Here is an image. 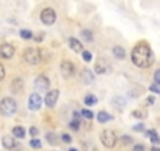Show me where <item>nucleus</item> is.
Listing matches in <instances>:
<instances>
[{
	"mask_svg": "<svg viewBox=\"0 0 160 151\" xmlns=\"http://www.w3.org/2000/svg\"><path fill=\"white\" fill-rule=\"evenodd\" d=\"M130 57H132V63L141 69H146L154 63V54L151 50V46L146 43H138L137 46H133Z\"/></svg>",
	"mask_w": 160,
	"mask_h": 151,
	"instance_id": "f257e3e1",
	"label": "nucleus"
},
{
	"mask_svg": "<svg viewBox=\"0 0 160 151\" xmlns=\"http://www.w3.org/2000/svg\"><path fill=\"white\" fill-rule=\"evenodd\" d=\"M18 110V102L13 98H3L0 101V113L3 117H13Z\"/></svg>",
	"mask_w": 160,
	"mask_h": 151,
	"instance_id": "f03ea898",
	"label": "nucleus"
},
{
	"mask_svg": "<svg viewBox=\"0 0 160 151\" xmlns=\"http://www.w3.org/2000/svg\"><path fill=\"white\" fill-rule=\"evenodd\" d=\"M24 60H25L28 65H33V66L39 65L41 60H42V57H41V50L36 49V47H27L25 52H24Z\"/></svg>",
	"mask_w": 160,
	"mask_h": 151,
	"instance_id": "7ed1b4c3",
	"label": "nucleus"
},
{
	"mask_svg": "<svg viewBox=\"0 0 160 151\" xmlns=\"http://www.w3.org/2000/svg\"><path fill=\"white\" fill-rule=\"evenodd\" d=\"M101 142H102V145L105 146V148H113L115 145H116V142H118V137H116V134H115V131H112V129H104L102 132H101Z\"/></svg>",
	"mask_w": 160,
	"mask_h": 151,
	"instance_id": "20e7f679",
	"label": "nucleus"
},
{
	"mask_svg": "<svg viewBox=\"0 0 160 151\" xmlns=\"http://www.w3.org/2000/svg\"><path fill=\"white\" fill-rule=\"evenodd\" d=\"M39 19H41V22L44 24V25H53L55 24V21H57V13H55V10H52V8H44L42 11H41V14H39Z\"/></svg>",
	"mask_w": 160,
	"mask_h": 151,
	"instance_id": "39448f33",
	"label": "nucleus"
},
{
	"mask_svg": "<svg viewBox=\"0 0 160 151\" xmlns=\"http://www.w3.org/2000/svg\"><path fill=\"white\" fill-rule=\"evenodd\" d=\"M94 71H96V74H107L112 71V66L104 57H99L94 63Z\"/></svg>",
	"mask_w": 160,
	"mask_h": 151,
	"instance_id": "423d86ee",
	"label": "nucleus"
},
{
	"mask_svg": "<svg viewBox=\"0 0 160 151\" xmlns=\"http://www.w3.org/2000/svg\"><path fill=\"white\" fill-rule=\"evenodd\" d=\"M2 145L8 151H21V145H18L16 143V138H13L10 135H3L2 137Z\"/></svg>",
	"mask_w": 160,
	"mask_h": 151,
	"instance_id": "0eeeda50",
	"label": "nucleus"
},
{
	"mask_svg": "<svg viewBox=\"0 0 160 151\" xmlns=\"http://www.w3.org/2000/svg\"><path fill=\"white\" fill-rule=\"evenodd\" d=\"M60 71H61V74H63L64 79H69V77H72V76H74L75 68H74V65H72L71 61L64 60V61H61V65H60Z\"/></svg>",
	"mask_w": 160,
	"mask_h": 151,
	"instance_id": "6e6552de",
	"label": "nucleus"
},
{
	"mask_svg": "<svg viewBox=\"0 0 160 151\" xmlns=\"http://www.w3.org/2000/svg\"><path fill=\"white\" fill-rule=\"evenodd\" d=\"M58 96H60V91H58V90H49V91L46 93L44 104H46L49 109L55 107V104H57V101H58Z\"/></svg>",
	"mask_w": 160,
	"mask_h": 151,
	"instance_id": "1a4fd4ad",
	"label": "nucleus"
},
{
	"mask_svg": "<svg viewBox=\"0 0 160 151\" xmlns=\"http://www.w3.org/2000/svg\"><path fill=\"white\" fill-rule=\"evenodd\" d=\"M33 85H35V88H36V90H39V91H44V90L47 91V88H49V85H50V81L46 77V76L39 74L38 77L35 79Z\"/></svg>",
	"mask_w": 160,
	"mask_h": 151,
	"instance_id": "9d476101",
	"label": "nucleus"
},
{
	"mask_svg": "<svg viewBox=\"0 0 160 151\" xmlns=\"http://www.w3.org/2000/svg\"><path fill=\"white\" fill-rule=\"evenodd\" d=\"M14 46L10 44V43H3V44H0V57L2 58H11L14 55Z\"/></svg>",
	"mask_w": 160,
	"mask_h": 151,
	"instance_id": "9b49d317",
	"label": "nucleus"
},
{
	"mask_svg": "<svg viewBox=\"0 0 160 151\" xmlns=\"http://www.w3.org/2000/svg\"><path fill=\"white\" fill-rule=\"evenodd\" d=\"M41 104H42L41 96H39L38 93H32L30 98H28V109H30V110H39Z\"/></svg>",
	"mask_w": 160,
	"mask_h": 151,
	"instance_id": "f8f14e48",
	"label": "nucleus"
},
{
	"mask_svg": "<svg viewBox=\"0 0 160 151\" xmlns=\"http://www.w3.org/2000/svg\"><path fill=\"white\" fill-rule=\"evenodd\" d=\"M80 81H82L85 85L94 82V74H93V71L88 69V68H83L82 71H80Z\"/></svg>",
	"mask_w": 160,
	"mask_h": 151,
	"instance_id": "ddd939ff",
	"label": "nucleus"
},
{
	"mask_svg": "<svg viewBox=\"0 0 160 151\" xmlns=\"http://www.w3.org/2000/svg\"><path fill=\"white\" fill-rule=\"evenodd\" d=\"M11 91L14 95H19V93L24 91V81H22V77L13 79V82H11Z\"/></svg>",
	"mask_w": 160,
	"mask_h": 151,
	"instance_id": "4468645a",
	"label": "nucleus"
},
{
	"mask_svg": "<svg viewBox=\"0 0 160 151\" xmlns=\"http://www.w3.org/2000/svg\"><path fill=\"white\" fill-rule=\"evenodd\" d=\"M68 44H69V47H71L74 52H77V54H80V52L83 50V44L80 43L77 38H69V39H68Z\"/></svg>",
	"mask_w": 160,
	"mask_h": 151,
	"instance_id": "2eb2a0df",
	"label": "nucleus"
},
{
	"mask_svg": "<svg viewBox=\"0 0 160 151\" xmlns=\"http://www.w3.org/2000/svg\"><path fill=\"white\" fill-rule=\"evenodd\" d=\"M112 54H113V57H115L116 60H124V57H126V50H124V47H121V46H115V47L112 49Z\"/></svg>",
	"mask_w": 160,
	"mask_h": 151,
	"instance_id": "dca6fc26",
	"label": "nucleus"
},
{
	"mask_svg": "<svg viewBox=\"0 0 160 151\" xmlns=\"http://www.w3.org/2000/svg\"><path fill=\"white\" fill-rule=\"evenodd\" d=\"M143 132L146 134V137H148V138H149V140H151V142H152L154 145H158V142H160V138H158V135H157V132H155L154 129H148V131L144 129Z\"/></svg>",
	"mask_w": 160,
	"mask_h": 151,
	"instance_id": "f3484780",
	"label": "nucleus"
},
{
	"mask_svg": "<svg viewBox=\"0 0 160 151\" xmlns=\"http://www.w3.org/2000/svg\"><path fill=\"white\" fill-rule=\"evenodd\" d=\"M110 120H113V117L110 115V113H107L105 110H101V112H98V121L99 123H108Z\"/></svg>",
	"mask_w": 160,
	"mask_h": 151,
	"instance_id": "a211bd4d",
	"label": "nucleus"
},
{
	"mask_svg": "<svg viewBox=\"0 0 160 151\" xmlns=\"http://www.w3.org/2000/svg\"><path fill=\"white\" fill-rule=\"evenodd\" d=\"M13 137L22 140V138L25 137V129H24L22 126H14V128H13Z\"/></svg>",
	"mask_w": 160,
	"mask_h": 151,
	"instance_id": "6ab92c4d",
	"label": "nucleus"
},
{
	"mask_svg": "<svg viewBox=\"0 0 160 151\" xmlns=\"http://www.w3.org/2000/svg\"><path fill=\"white\" fill-rule=\"evenodd\" d=\"M46 138H47V143H50V145H53V146L60 145V137H58L57 134H53V132H47V134H46Z\"/></svg>",
	"mask_w": 160,
	"mask_h": 151,
	"instance_id": "aec40b11",
	"label": "nucleus"
},
{
	"mask_svg": "<svg viewBox=\"0 0 160 151\" xmlns=\"http://www.w3.org/2000/svg\"><path fill=\"white\" fill-rule=\"evenodd\" d=\"M112 106H113L115 109H118V110H122V109H124V106H126V102H124V99H122V98L116 96V98H113Z\"/></svg>",
	"mask_w": 160,
	"mask_h": 151,
	"instance_id": "412c9836",
	"label": "nucleus"
},
{
	"mask_svg": "<svg viewBox=\"0 0 160 151\" xmlns=\"http://www.w3.org/2000/svg\"><path fill=\"white\" fill-rule=\"evenodd\" d=\"M80 36L85 38V41H88V43L93 41V33H91V30H88V29H83L82 32H80Z\"/></svg>",
	"mask_w": 160,
	"mask_h": 151,
	"instance_id": "4be33fe9",
	"label": "nucleus"
},
{
	"mask_svg": "<svg viewBox=\"0 0 160 151\" xmlns=\"http://www.w3.org/2000/svg\"><path fill=\"white\" fill-rule=\"evenodd\" d=\"M83 102H85L87 106H94V104L98 102V98H96L94 95H87V96L83 98Z\"/></svg>",
	"mask_w": 160,
	"mask_h": 151,
	"instance_id": "5701e85b",
	"label": "nucleus"
},
{
	"mask_svg": "<svg viewBox=\"0 0 160 151\" xmlns=\"http://www.w3.org/2000/svg\"><path fill=\"white\" fill-rule=\"evenodd\" d=\"M82 149L83 151H98L96 145L91 143V142H82Z\"/></svg>",
	"mask_w": 160,
	"mask_h": 151,
	"instance_id": "b1692460",
	"label": "nucleus"
},
{
	"mask_svg": "<svg viewBox=\"0 0 160 151\" xmlns=\"http://www.w3.org/2000/svg\"><path fill=\"white\" fill-rule=\"evenodd\" d=\"M19 35H21V38H22V39H33V32H30V30L22 29V30L19 32Z\"/></svg>",
	"mask_w": 160,
	"mask_h": 151,
	"instance_id": "393cba45",
	"label": "nucleus"
},
{
	"mask_svg": "<svg viewBox=\"0 0 160 151\" xmlns=\"http://www.w3.org/2000/svg\"><path fill=\"white\" fill-rule=\"evenodd\" d=\"M69 129H72V131H78L80 129V123H78L77 118H74V120L69 121Z\"/></svg>",
	"mask_w": 160,
	"mask_h": 151,
	"instance_id": "a878e982",
	"label": "nucleus"
},
{
	"mask_svg": "<svg viewBox=\"0 0 160 151\" xmlns=\"http://www.w3.org/2000/svg\"><path fill=\"white\" fill-rule=\"evenodd\" d=\"M132 117H133V118H140V120H143V118L148 117V113H144V112H141V110H133V112H132Z\"/></svg>",
	"mask_w": 160,
	"mask_h": 151,
	"instance_id": "bb28decb",
	"label": "nucleus"
},
{
	"mask_svg": "<svg viewBox=\"0 0 160 151\" xmlns=\"http://www.w3.org/2000/svg\"><path fill=\"white\" fill-rule=\"evenodd\" d=\"M30 146H32V148H36V149H39L42 145H41V142H39L36 137H32V140H30Z\"/></svg>",
	"mask_w": 160,
	"mask_h": 151,
	"instance_id": "cd10ccee",
	"label": "nucleus"
},
{
	"mask_svg": "<svg viewBox=\"0 0 160 151\" xmlns=\"http://www.w3.org/2000/svg\"><path fill=\"white\" fill-rule=\"evenodd\" d=\"M80 113H82V117H83V118H88V120H91V118L94 117V113H93L91 110H88V109H83Z\"/></svg>",
	"mask_w": 160,
	"mask_h": 151,
	"instance_id": "c85d7f7f",
	"label": "nucleus"
},
{
	"mask_svg": "<svg viewBox=\"0 0 160 151\" xmlns=\"http://www.w3.org/2000/svg\"><path fill=\"white\" fill-rule=\"evenodd\" d=\"M60 142L71 143V142H72V138H71V135H69V134H61V135H60Z\"/></svg>",
	"mask_w": 160,
	"mask_h": 151,
	"instance_id": "c756f323",
	"label": "nucleus"
},
{
	"mask_svg": "<svg viewBox=\"0 0 160 151\" xmlns=\"http://www.w3.org/2000/svg\"><path fill=\"white\" fill-rule=\"evenodd\" d=\"M132 151H146V146L143 143H135L133 148H132Z\"/></svg>",
	"mask_w": 160,
	"mask_h": 151,
	"instance_id": "7c9ffc66",
	"label": "nucleus"
},
{
	"mask_svg": "<svg viewBox=\"0 0 160 151\" xmlns=\"http://www.w3.org/2000/svg\"><path fill=\"white\" fill-rule=\"evenodd\" d=\"M121 142H122V145H130L132 143V137L130 135H122L121 137Z\"/></svg>",
	"mask_w": 160,
	"mask_h": 151,
	"instance_id": "2f4dec72",
	"label": "nucleus"
},
{
	"mask_svg": "<svg viewBox=\"0 0 160 151\" xmlns=\"http://www.w3.org/2000/svg\"><path fill=\"white\" fill-rule=\"evenodd\" d=\"M82 57H83V60H85V61H91V58H93V57H91V54H90L88 50H85V52L82 50Z\"/></svg>",
	"mask_w": 160,
	"mask_h": 151,
	"instance_id": "473e14b6",
	"label": "nucleus"
},
{
	"mask_svg": "<svg viewBox=\"0 0 160 151\" xmlns=\"http://www.w3.org/2000/svg\"><path fill=\"white\" fill-rule=\"evenodd\" d=\"M133 131H135V132H143V131H144V124H143V123L135 124V126H133Z\"/></svg>",
	"mask_w": 160,
	"mask_h": 151,
	"instance_id": "72a5a7b5",
	"label": "nucleus"
},
{
	"mask_svg": "<svg viewBox=\"0 0 160 151\" xmlns=\"http://www.w3.org/2000/svg\"><path fill=\"white\" fill-rule=\"evenodd\" d=\"M5 76H7V72H5V68H3V65L0 63V82H2L3 79H5Z\"/></svg>",
	"mask_w": 160,
	"mask_h": 151,
	"instance_id": "f704fd0d",
	"label": "nucleus"
},
{
	"mask_svg": "<svg viewBox=\"0 0 160 151\" xmlns=\"http://www.w3.org/2000/svg\"><path fill=\"white\" fill-rule=\"evenodd\" d=\"M154 84H157V85L160 84V71L158 69L154 72Z\"/></svg>",
	"mask_w": 160,
	"mask_h": 151,
	"instance_id": "c9c22d12",
	"label": "nucleus"
},
{
	"mask_svg": "<svg viewBox=\"0 0 160 151\" xmlns=\"http://www.w3.org/2000/svg\"><path fill=\"white\" fill-rule=\"evenodd\" d=\"M149 90H151L152 93H155V95H157V93H160V88H158V85H157V84H152V85L149 87Z\"/></svg>",
	"mask_w": 160,
	"mask_h": 151,
	"instance_id": "e433bc0d",
	"label": "nucleus"
},
{
	"mask_svg": "<svg viewBox=\"0 0 160 151\" xmlns=\"http://www.w3.org/2000/svg\"><path fill=\"white\" fill-rule=\"evenodd\" d=\"M154 102H155V98H154V96H149V98H146V101H144L146 106H152Z\"/></svg>",
	"mask_w": 160,
	"mask_h": 151,
	"instance_id": "4c0bfd02",
	"label": "nucleus"
},
{
	"mask_svg": "<svg viewBox=\"0 0 160 151\" xmlns=\"http://www.w3.org/2000/svg\"><path fill=\"white\" fill-rule=\"evenodd\" d=\"M38 134H39V131H38L35 126H32V128H30V135H32V137H38Z\"/></svg>",
	"mask_w": 160,
	"mask_h": 151,
	"instance_id": "58836bf2",
	"label": "nucleus"
},
{
	"mask_svg": "<svg viewBox=\"0 0 160 151\" xmlns=\"http://www.w3.org/2000/svg\"><path fill=\"white\" fill-rule=\"evenodd\" d=\"M149 151H160V149H158V146H157V145H155V146H152V148H151V149H149Z\"/></svg>",
	"mask_w": 160,
	"mask_h": 151,
	"instance_id": "ea45409f",
	"label": "nucleus"
},
{
	"mask_svg": "<svg viewBox=\"0 0 160 151\" xmlns=\"http://www.w3.org/2000/svg\"><path fill=\"white\" fill-rule=\"evenodd\" d=\"M68 151H78V149H75V148H69Z\"/></svg>",
	"mask_w": 160,
	"mask_h": 151,
	"instance_id": "a19ab883",
	"label": "nucleus"
}]
</instances>
